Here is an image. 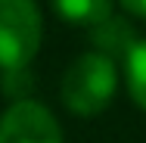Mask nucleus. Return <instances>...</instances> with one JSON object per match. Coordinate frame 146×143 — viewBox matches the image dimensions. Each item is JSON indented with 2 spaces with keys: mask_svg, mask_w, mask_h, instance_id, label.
I'll list each match as a JSON object with an SVG mask.
<instances>
[{
  "mask_svg": "<svg viewBox=\"0 0 146 143\" xmlns=\"http://www.w3.org/2000/svg\"><path fill=\"white\" fill-rule=\"evenodd\" d=\"M131 13H137V16H146V0H121Z\"/></svg>",
  "mask_w": 146,
  "mask_h": 143,
  "instance_id": "obj_7",
  "label": "nucleus"
},
{
  "mask_svg": "<svg viewBox=\"0 0 146 143\" xmlns=\"http://www.w3.org/2000/svg\"><path fill=\"white\" fill-rule=\"evenodd\" d=\"M0 143H62V128L40 103L16 100L0 118Z\"/></svg>",
  "mask_w": 146,
  "mask_h": 143,
  "instance_id": "obj_3",
  "label": "nucleus"
},
{
  "mask_svg": "<svg viewBox=\"0 0 146 143\" xmlns=\"http://www.w3.org/2000/svg\"><path fill=\"white\" fill-rule=\"evenodd\" d=\"M93 41L100 44V53L109 59H112V53H124V59H127V53L137 47V37H134L131 25L121 22V19H112V16L93 28Z\"/></svg>",
  "mask_w": 146,
  "mask_h": 143,
  "instance_id": "obj_4",
  "label": "nucleus"
},
{
  "mask_svg": "<svg viewBox=\"0 0 146 143\" xmlns=\"http://www.w3.org/2000/svg\"><path fill=\"white\" fill-rule=\"evenodd\" d=\"M115 84H118L115 59L103 56L100 50L84 53L62 78V100L78 115H96L109 106Z\"/></svg>",
  "mask_w": 146,
  "mask_h": 143,
  "instance_id": "obj_1",
  "label": "nucleus"
},
{
  "mask_svg": "<svg viewBox=\"0 0 146 143\" xmlns=\"http://www.w3.org/2000/svg\"><path fill=\"white\" fill-rule=\"evenodd\" d=\"M40 9L34 0H0V65L25 69L40 47Z\"/></svg>",
  "mask_w": 146,
  "mask_h": 143,
  "instance_id": "obj_2",
  "label": "nucleus"
},
{
  "mask_svg": "<svg viewBox=\"0 0 146 143\" xmlns=\"http://www.w3.org/2000/svg\"><path fill=\"white\" fill-rule=\"evenodd\" d=\"M127 87L134 103L146 109V41H137V47L127 53Z\"/></svg>",
  "mask_w": 146,
  "mask_h": 143,
  "instance_id": "obj_6",
  "label": "nucleus"
},
{
  "mask_svg": "<svg viewBox=\"0 0 146 143\" xmlns=\"http://www.w3.org/2000/svg\"><path fill=\"white\" fill-rule=\"evenodd\" d=\"M53 6H56V13L62 16V19L96 28L100 22L109 19L112 0H53Z\"/></svg>",
  "mask_w": 146,
  "mask_h": 143,
  "instance_id": "obj_5",
  "label": "nucleus"
}]
</instances>
